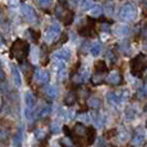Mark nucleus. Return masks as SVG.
<instances>
[{
  "label": "nucleus",
  "instance_id": "1",
  "mask_svg": "<svg viewBox=\"0 0 147 147\" xmlns=\"http://www.w3.org/2000/svg\"><path fill=\"white\" fill-rule=\"evenodd\" d=\"M30 51V47L29 43L22 39H17L15 42L11 45V49H10V54H11V58L16 59L18 62L21 63L23 60H26V58L28 57Z\"/></svg>",
  "mask_w": 147,
  "mask_h": 147
},
{
  "label": "nucleus",
  "instance_id": "2",
  "mask_svg": "<svg viewBox=\"0 0 147 147\" xmlns=\"http://www.w3.org/2000/svg\"><path fill=\"white\" fill-rule=\"evenodd\" d=\"M147 69V57L145 54H138L131 61V72L133 75L140 78L143 72Z\"/></svg>",
  "mask_w": 147,
  "mask_h": 147
},
{
  "label": "nucleus",
  "instance_id": "3",
  "mask_svg": "<svg viewBox=\"0 0 147 147\" xmlns=\"http://www.w3.org/2000/svg\"><path fill=\"white\" fill-rule=\"evenodd\" d=\"M55 16L59 18L64 26H70L74 20V12L65 8L63 5H58L55 8Z\"/></svg>",
  "mask_w": 147,
  "mask_h": 147
},
{
  "label": "nucleus",
  "instance_id": "4",
  "mask_svg": "<svg viewBox=\"0 0 147 147\" xmlns=\"http://www.w3.org/2000/svg\"><path fill=\"white\" fill-rule=\"evenodd\" d=\"M137 16V9L133 3L124 5L119 11V18L124 21H132Z\"/></svg>",
  "mask_w": 147,
  "mask_h": 147
},
{
  "label": "nucleus",
  "instance_id": "5",
  "mask_svg": "<svg viewBox=\"0 0 147 147\" xmlns=\"http://www.w3.org/2000/svg\"><path fill=\"white\" fill-rule=\"evenodd\" d=\"M21 13L23 18L26 19V21L30 23H36L38 22V13L37 11L32 7H30L28 5H23L21 7Z\"/></svg>",
  "mask_w": 147,
  "mask_h": 147
},
{
  "label": "nucleus",
  "instance_id": "6",
  "mask_svg": "<svg viewBox=\"0 0 147 147\" xmlns=\"http://www.w3.org/2000/svg\"><path fill=\"white\" fill-rule=\"evenodd\" d=\"M61 33V28L59 24H52L45 32V41L48 42H53Z\"/></svg>",
  "mask_w": 147,
  "mask_h": 147
},
{
  "label": "nucleus",
  "instance_id": "7",
  "mask_svg": "<svg viewBox=\"0 0 147 147\" xmlns=\"http://www.w3.org/2000/svg\"><path fill=\"white\" fill-rule=\"evenodd\" d=\"M50 80V74L45 70H40L38 69L34 72V81L40 83V84H47Z\"/></svg>",
  "mask_w": 147,
  "mask_h": 147
},
{
  "label": "nucleus",
  "instance_id": "8",
  "mask_svg": "<svg viewBox=\"0 0 147 147\" xmlns=\"http://www.w3.org/2000/svg\"><path fill=\"white\" fill-rule=\"evenodd\" d=\"M144 138H145V136H144V131H143L142 128H137V129L134 132V134H133V137H132L133 145H135V146H140V145H143Z\"/></svg>",
  "mask_w": 147,
  "mask_h": 147
},
{
  "label": "nucleus",
  "instance_id": "9",
  "mask_svg": "<svg viewBox=\"0 0 147 147\" xmlns=\"http://www.w3.org/2000/svg\"><path fill=\"white\" fill-rule=\"evenodd\" d=\"M107 100L112 105L117 106L118 104L123 101V95H119L116 92H110L109 95H107Z\"/></svg>",
  "mask_w": 147,
  "mask_h": 147
},
{
  "label": "nucleus",
  "instance_id": "10",
  "mask_svg": "<svg viewBox=\"0 0 147 147\" xmlns=\"http://www.w3.org/2000/svg\"><path fill=\"white\" fill-rule=\"evenodd\" d=\"M79 33L84 37H95V31L93 29V27L91 24L88 26H83L82 28L79 29Z\"/></svg>",
  "mask_w": 147,
  "mask_h": 147
},
{
  "label": "nucleus",
  "instance_id": "11",
  "mask_svg": "<svg viewBox=\"0 0 147 147\" xmlns=\"http://www.w3.org/2000/svg\"><path fill=\"white\" fill-rule=\"evenodd\" d=\"M11 73H12V76H13V82H15L16 86L20 88L22 84L21 75H20V72H19L18 67L16 65H11Z\"/></svg>",
  "mask_w": 147,
  "mask_h": 147
},
{
  "label": "nucleus",
  "instance_id": "12",
  "mask_svg": "<svg viewBox=\"0 0 147 147\" xmlns=\"http://www.w3.org/2000/svg\"><path fill=\"white\" fill-rule=\"evenodd\" d=\"M76 101H78V95H76V93H75L74 91H71V92H69L65 95L63 102H64V104L67 105V106H72V105H74V104L76 103Z\"/></svg>",
  "mask_w": 147,
  "mask_h": 147
},
{
  "label": "nucleus",
  "instance_id": "13",
  "mask_svg": "<svg viewBox=\"0 0 147 147\" xmlns=\"http://www.w3.org/2000/svg\"><path fill=\"white\" fill-rule=\"evenodd\" d=\"M54 57L60 60H62V61H67L71 58V51L69 49H61V50H59L54 54Z\"/></svg>",
  "mask_w": 147,
  "mask_h": 147
},
{
  "label": "nucleus",
  "instance_id": "14",
  "mask_svg": "<svg viewBox=\"0 0 147 147\" xmlns=\"http://www.w3.org/2000/svg\"><path fill=\"white\" fill-rule=\"evenodd\" d=\"M24 101H26L28 110H33V107H34V105H36V97H34V95H33L31 92H27V93H26Z\"/></svg>",
  "mask_w": 147,
  "mask_h": 147
},
{
  "label": "nucleus",
  "instance_id": "15",
  "mask_svg": "<svg viewBox=\"0 0 147 147\" xmlns=\"http://www.w3.org/2000/svg\"><path fill=\"white\" fill-rule=\"evenodd\" d=\"M95 138H96L95 129L93 127H88V132H86V144L88 145L93 144Z\"/></svg>",
  "mask_w": 147,
  "mask_h": 147
},
{
  "label": "nucleus",
  "instance_id": "16",
  "mask_svg": "<svg viewBox=\"0 0 147 147\" xmlns=\"http://www.w3.org/2000/svg\"><path fill=\"white\" fill-rule=\"evenodd\" d=\"M107 80L110 82L111 84H114V85H117L119 84V82L122 80V76H121V74L116 72V71H114V72H112V73L109 75V78H107Z\"/></svg>",
  "mask_w": 147,
  "mask_h": 147
},
{
  "label": "nucleus",
  "instance_id": "17",
  "mask_svg": "<svg viewBox=\"0 0 147 147\" xmlns=\"http://www.w3.org/2000/svg\"><path fill=\"white\" fill-rule=\"evenodd\" d=\"M44 92H45V94L49 96L50 98H55L57 95H58V88L57 86H54V85H49V86H45L44 88Z\"/></svg>",
  "mask_w": 147,
  "mask_h": 147
},
{
  "label": "nucleus",
  "instance_id": "18",
  "mask_svg": "<svg viewBox=\"0 0 147 147\" xmlns=\"http://www.w3.org/2000/svg\"><path fill=\"white\" fill-rule=\"evenodd\" d=\"M128 32H129V29L126 24H119L115 28V33L118 37H125L128 34Z\"/></svg>",
  "mask_w": 147,
  "mask_h": 147
},
{
  "label": "nucleus",
  "instance_id": "19",
  "mask_svg": "<svg viewBox=\"0 0 147 147\" xmlns=\"http://www.w3.org/2000/svg\"><path fill=\"white\" fill-rule=\"evenodd\" d=\"M95 70L97 73H105L107 71V66L104 60H98L95 63Z\"/></svg>",
  "mask_w": 147,
  "mask_h": 147
},
{
  "label": "nucleus",
  "instance_id": "20",
  "mask_svg": "<svg viewBox=\"0 0 147 147\" xmlns=\"http://www.w3.org/2000/svg\"><path fill=\"white\" fill-rule=\"evenodd\" d=\"M50 112H51V109H50V106H42V107H40L39 110L37 111V113H34L36 115L38 116H40V117H45V116H48L49 114H50Z\"/></svg>",
  "mask_w": 147,
  "mask_h": 147
},
{
  "label": "nucleus",
  "instance_id": "21",
  "mask_svg": "<svg viewBox=\"0 0 147 147\" xmlns=\"http://www.w3.org/2000/svg\"><path fill=\"white\" fill-rule=\"evenodd\" d=\"M90 51H91V53H92V55H94V57L98 55V54L101 53V51H102V45H101V43L95 42L94 44H92Z\"/></svg>",
  "mask_w": 147,
  "mask_h": 147
},
{
  "label": "nucleus",
  "instance_id": "22",
  "mask_svg": "<svg viewBox=\"0 0 147 147\" xmlns=\"http://www.w3.org/2000/svg\"><path fill=\"white\" fill-rule=\"evenodd\" d=\"M88 104L92 109H98L100 107V100L96 96H92L88 100Z\"/></svg>",
  "mask_w": 147,
  "mask_h": 147
},
{
  "label": "nucleus",
  "instance_id": "23",
  "mask_svg": "<svg viewBox=\"0 0 147 147\" xmlns=\"http://www.w3.org/2000/svg\"><path fill=\"white\" fill-rule=\"evenodd\" d=\"M102 12H103V10H102V8L101 6H93V8L91 9V11H90V13L92 17H94V18H98V17H101L102 16Z\"/></svg>",
  "mask_w": 147,
  "mask_h": 147
},
{
  "label": "nucleus",
  "instance_id": "24",
  "mask_svg": "<svg viewBox=\"0 0 147 147\" xmlns=\"http://www.w3.org/2000/svg\"><path fill=\"white\" fill-rule=\"evenodd\" d=\"M21 142H22V132L19 131V132L15 135V137H13V143H12V145H13V146H21Z\"/></svg>",
  "mask_w": 147,
  "mask_h": 147
},
{
  "label": "nucleus",
  "instance_id": "25",
  "mask_svg": "<svg viewBox=\"0 0 147 147\" xmlns=\"http://www.w3.org/2000/svg\"><path fill=\"white\" fill-rule=\"evenodd\" d=\"M93 6H94L93 0H83L82 9H83L84 11H86V10H91V9L93 8Z\"/></svg>",
  "mask_w": 147,
  "mask_h": 147
},
{
  "label": "nucleus",
  "instance_id": "26",
  "mask_svg": "<svg viewBox=\"0 0 147 147\" xmlns=\"http://www.w3.org/2000/svg\"><path fill=\"white\" fill-rule=\"evenodd\" d=\"M39 6H41L42 8H49L52 5L53 0H36Z\"/></svg>",
  "mask_w": 147,
  "mask_h": 147
},
{
  "label": "nucleus",
  "instance_id": "27",
  "mask_svg": "<svg viewBox=\"0 0 147 147\" xmlns=\"http://www.w3.org/2000/svg\"><path fill=\"white\" fill-rule=\"evenodd\" d=\"M92 83L93 84H96V85H98V84H102V83H104V78L102 76V75H94L93 78H92Z\"/></svg>",
  "mask_w": 147,
  "mask_h": 147
},
{
  "label": "nucleus",
  "instance_id": "28",
  "mask_svg": "<svg viewBox=\"0 0 147 147\" xmlns=\"http://www.w3.org/2000/svg\"><path fill=\"white\" fill-rule=\"evenodd\" d=\"M125 115L128 119H133V118H135V116H136V112H135V110L132 109V107H128V109L126 110Z\"/></svg>",
  "mask_w": 147,
  "mask_h": 147
},
{
  "label": "nucleus",
  "instance_id": "29",
  "mask_svg": "<svg viewBox=\"0 0 147 147\" xmlns=\"http://www.w3.org/2000/svg\"><path fill=\"white\" fill-rule=\"evenodd\" d=\"M61 131V127L58 125V123L57 122H54V123H52L51 125V132L54 133V134H57V133H59Z\"/></svg>",
  "mask_w": 147,
  "mask_h": 147
},
{
  "label": "nucleus",
  "instance_id": "30",
  "mask_svg": "<svg viewBox=\"0 0 147 147\" xmlns=\"http://www.w3.org/2000/svg\"><path fill=\"white\" fill-rule=\"evenodd\" d=\"M115 134H116V129H110L106 134H104V136H105L106 138H111V137H113Z\"/></svg>",
  "mask_w": 147,
  "mask_h": 147
},
{
  "label": "nucleus",
  "instance_id": "31",
  "mask_svg": "<svg viewBox=\"0 0 147 147\" xmlns=\"http://www.w3.org/2000/svg\"><path fill=\"white\" fill-rule=\"evenodd\" d=\"M142 36L144 38H147V23L146 26H144L143 29H142Z\"/></svg>",
  "mask_w": 147,
  "mask_h": 147
},
{
  "label": "nucleus",
  "instance_id": "32",
  "mask_svg": "<svg viewBox=\"0 0 147 147\" xmlns=\"http://www.w3.org/2000/svg\"><path fill=\"white\" fill-rule=\"evenodd\" d=\"M1 81H5V72H3V70H1Z\"/></svg>",
  "mask_w": 147,
  "mask_h": 147
},
{
  "label": "nucleus",
  "instance_id": "33",
  "mask_svg": "<svg viewBox=\"0 0 147 147\" xmlns=\"http://www.w3.org/2000/svg\"><path fill=\"white\" fill-rule=\"evenodd\" d=\"M145 111L147 112V104H146V106H145Z\"/></svg>",
  "mask_w": 147,
  "mask_h": 147
},
{
  "label": "nucleus",
  "instance_id": "34",
  "mask_svg": "<svg viewBox=\"0 0 147 147\" xmlns=\"http://www.w3.org/2000/svg\"><path fill=\"white\" fill-rule=\"evenodd\" d=\"M146 50H147V44H146Z\"/></svg>",
  "mask_w": 147,
  "mask_h": 147
},
{
  "label": "nucleus",
  "instance_id": "35",
  "mask_svg": "<svg viewBox=\"0 0 147 147\" xmlns=\"http://www.w3.org/2000/svg\"><path fill=\"white\" fill-rule=\"evenodd\" d=\"M75 1H79V0H75Z\"/></svg>",
  "mask_w": 147,
  "mask_h": 147
}]
</instances>
